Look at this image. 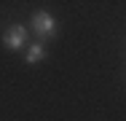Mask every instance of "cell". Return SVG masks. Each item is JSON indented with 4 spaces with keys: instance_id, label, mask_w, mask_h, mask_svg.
<instances>
[{
    "instance_id": "cell-1",
    "label": "cell",
    "mask_w": 126,
    "mask_h": 121,
    "mask_svg": "<svg viewBox=\"0 0 126 121\" xmlns=\"http://www.w3.org/2000/svg\"><path fill=\"white\" fill-rule=\"evenodd\" d=\"M32 27H35L40 43L56 38V22H54V16H51L48 11H38V14H32Z\"/></svg>"
},
{
    "instance_id": "cell-2",
    "label": "cell",
    "mask_w": 126,
    "mask_h": 121,
    "mask_svg": "<svg viewBox=\"0 0 126 121\" xmlns=\"http://www.w3.org/2000/svg\"><path fill=\"white\" fill-rule=\"evenodd\" d=\"M3 43H5V48H11V51L24 48V43H27V30L22 27V24H11V27L5 30V35H3Z\"/></svg>"
},
{
    "instance_id": "cell-3",
    "label": "cell",
    "mask_w": 126,
    "mask_h": 121,
    "mask_svg": "<svg viewBox=\"0 0 126 121\" xmlns=\"http://www.w3.org/2000/svg\"><path fill=\"white\" fill-rule=\"evenodd\" d=\"M24 59H27V65H35V62H40V59H46V43H32V46L27 48V54H24Z\"/></svg>"
}]
</instances>
